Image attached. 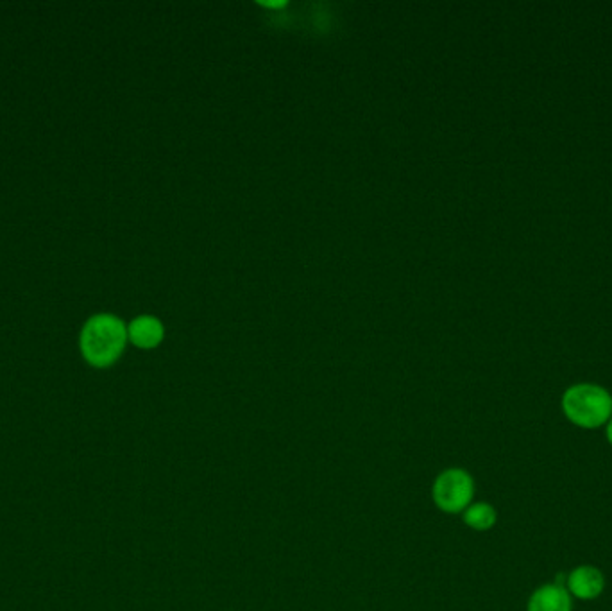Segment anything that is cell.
<instances>
[{
  "mask_svg": "<svg viewBox=\"0 0 612 611\" xmlns=\"http://www.w3.org/2000/svg\"><path fill=\"white\" fill-rule=\"evenodd\" d=\"M128 341L124 323L110 314H99L86 321L81 332V353L95 368H108L117 362Z\"/></svg>",
  "mask_w": 612,
  "mask_h": 611,
  "instance_id": "1",
  "label": "cell"
},
{
  "mask_svg": "<svg viewBox=\"0 0 612 611\" xmlns=\"http://www.w3.org/2000/svg\"><path fill=\"white\" fill-rule=\"evenodd\" d=\"M562 411L573 425L593 431L611 420L612 395L598 384H575L562 395Z\"/></svg>",
  "mask_w": 612,
  "mask_h": 611,
  "instance_id": "2",
  "label": "cell"
},
{
  "mask_svg": "<svg viewBox=\"0 0 612 611\" xmlns=\"http://www.w3.org/2000/svg\"><path fill=\"white\" fill-rule=\"evenodd\" d=\"M475 495V481L464 468H448L435 479L432 497L437 508L457 515L471 506Z\"/></svg>",
  "mask_w": 612,
  "mask_h": 611,
  "instance_id": "3",
  "label": "cell"
},
{
  "mask_svg": "<svg viewBox=\"0 0 612 611\" xmlns=\"http://www.w3.org/2000/svg\"><path fill=\"white\" fill-rule=\"evenodd\" d=\"M605 588V577L593 565H580L573 568L566 579V590L582 601H593L600 597Z\"/></svg>",
  "mask_w": 612,
  "mask_h": 611,
  "instance_id": "4",
  "label": "cell"
},
{
  "mask_svg": "<svg viewBox=\"0 0 612 611\" xmlns=\"http://www.w3.org/2000/svg\"><path fill=\"white\" fill-rule=\"evenodd\" d=\"M571 595L562 583L537 588L528 599L527 611H571Z\"/></svg>",
  "mask_w": 612,
  "mask_h": 611,
  "instance_id": "5",
  "label": "cell"
},
{
  "mask_svg": "<svg viewBox=\"0 0 612 611\" xmlns=\"http://www.w3.org/2000/svg\"><path fill=\"white\" fill-rule=\"evenodd\" d=\"M128 334L138 348H154L162 343V323L151 316H142L131 323Z\"/></svg>",
  "mask_w": 612,
  "mask_h": 611,
  "instance_id": "6",
  "label": "cell"
},
{
  "mask_svg": "<svg viewBox=\"0 0 612 611\" xmlns=\"http://www.w3.org/2000/svg\"><path fill=\"white\" fill-rule=\"evenodd\" d=\"M496 509L487 504V502H478V504H471L466 511H464V524L475 529V531H489L493 529L496 524Z\"/></svg>",
  "mask_w": 612,
  "mask_h": 611,
  "instance_id": "7",
  "label": "cell"
},
{
  "mask_svg": "<svg viewBox=\"0 0 612 611\" xmlns=\"http://www.w3.org/2000/svg\"><path fill=\"white\" fill-rule=\"evenodd\" d=\"M605 434H607V441L611 443L612 447V418L607 422V429H605Z\"/></svg>",
  "mask_w": 612,
  "mask_h": 611,
  "instance_id": "8",
  "label": "cell"
}]
</instances>
